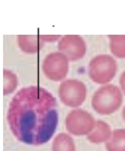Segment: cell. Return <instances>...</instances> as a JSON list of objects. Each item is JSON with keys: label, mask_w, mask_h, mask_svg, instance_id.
I'll list each match as a JSON object with an SVG mask.
<instances>
[{"label": "cell", "mask_w": 125, "mask_h": 151, "mask_svg": "<svg viewBox=\"0 0 125 151\" xmlns=\"http://www.w3.org/2000/svg\"><path fill=\"white\" fill-rule=\"evenodd\" d=\"M6 119L13 136L22 143L43 145L57 130L59 123L57 100L42 87H25L12 97Z\"/></svg>", "instance_id": "6da1fadb"}, {"label": "cell", "mask_w": 125, "mask_h": 151, "mask_svg": "<svg viewBox=\"0 0 125 151\" xmlns=\"http://www.w3.org/2000/svg\"><path fill=\"white\" fill-rule=\"evenodd\" d=\"M123 102L122 92L115 85H104L95 91L91 98V105L95 112L110 115L117 111Z\"/></svg>", "instance_id": "7a4b0ae2"}, {"label": "cell", "mask_w": 125, "mask_h": 151, "mask_svg": "<svg viewBox=\"0 0 125 151\" xmlns=\"http://www.w3.org/2000/svg\"><path fill=\"white\" fill-rule=\"evenodd\" d=\"M117 73V63L111 55L100 54L88 64L89 78L97 84H107L112 81Z\"/></svg>", "instance_id": "3957f363"}, {"label": "cell", "mask_w": 125, "mask_h": 151, "mask_svg": "<svg viewBox=\"0 0 125 151\" xmlns=\"http://www.w3.org/2000/svg\"><path fill=\"white\" fill-rule=\"evenodd\" d=\"M87 95L86 86L83 82L75 79L65 80L59 87V97L69 107H78L84 102Z\"/></svg>", "instance_id": "277c9868"}, {"label": "cell", "mask_w": 125, "mask_h": 151, "mask_svg": "<svg viewBox=\"0 0 125 151\" xmlns=\"http://www.w3.org/2000/svg\"><path fill=\"white\" fill-rule=\"evenodd\" d=\"M97 121L83 109H73L66 117V128L74 136H87L94 129Z\"/></svg>", "instance_id": "5b68a950"}, {"label": "cell", "mask_w": 125, "mask_h": 151, "mask_svg": "<svg viewBox=\"0 0 125 151\" xmlns=\"http://www.w3.org/2000/svg\"><path fill=\"white\" fill-rule=\"evenodd\" d=\"M41 70L47 79L62 81L69 72V59L61 52L49 53L42 61Z\"/></svg>", "instance_id": "8992f818"}, {"label": "cell", "mask_w": 125, "mask_h": 151, "mask_svg": "<svg viewBox=\"0 0 125 151\" xmlns=\"http://www.w3.org/2000/svg\"><path fill=\"white\" fill-rule=\"evenodd\" d=\"M59 52L62 53L70 61L81 59L86 53V43L79 35H65L57 44Z\"/></svg>", "instance_id": "52a82bcc"}, {"label": "cell", "mask_w": 125, "mask_h": 151, "mask_svg": "<svg viewBox=\"0 0 125 151\" xmlns=\"http://www.w3.org/2000/svg\"><path fill=\"white\" fill-rule=\"evenodd\" d=\"M111 127L106 122L99 119L97 121L95 127L92 131L87 135V140L93 144H100L102 142H108L112 136Z\"/></svg>", "instance_id": "ba28073f"}, {"label": "cell", "mask_w": 125, "mask_h": 151, "mask_svg": "<svg viewBox=\"0 0 125 151\" xmlns=\"http://www.w3.org/2000/svg\"><path fill=\"white\" fill-rule=\"evenodd\" d=\"M17 39L21 50L29 54L38 52L44 46V42L37 35H19Z\"/></svg>", "instance_id": "9c48e42d"}, {"label": "cell", "mask_w": 125, "mask_h": 151, "mask_svg": "<svg viewBox=\"0 0 125 151\" xmlns=\"http://www.w3.org/2000/svg\"><path fill=\"white\" fill-rule=\"evenodd\" d=\"M107 151H125V129L114 130L106 143Z\"/></svg>", "instance_id": "30bf717a"}, {"label": "cell", "mask_w": 125, "mask_h": 151, "mask_svg": "<svg viewBox=\"0 0 125 151\" xmlns=\"http://www.w3.org/2000/svg\"><path fill=\"white\" fill-rule=\"evenodd\" d=\"M52 151H76V146L70 135L66 133L59 134L52 142Z\"/></svg>", "instance_id": "8fae6325"}, {"label": "cell", "mask_w": 125, "mask_h": 151, "mask_svg": "<svg viewBox=\"0 0 125 151\" xmlns=\"http://www.w3.org/2000/svg\"><path fill=\"white\" fill-rule=\"evenodd\" d=\"M110 49L114 56L125 58V35H110Z\"/></svg>", "instance_id": "7c38bea8"}, {"label": "cell", "mask_w": 125, "mask_h": 151, "mask_svg": "<svg viewBox=\"0 0 125 151\" xmlns=\"http://www.w3.org/2000/svg\"><path fill=\"white\" fill-rule=\"evenodd\" d=\"M17 87V78L13 72L9 70H3V94L12 93Z\"/></svg>", "instance_id": "4fadbf2b"}, {"label": "cell", "mask_w": 125, "mask_h": 151, "mask_svg": "<svg viewBox=\"0 0 125 151\" xmlns=\"http://www.w3.org/2000/svg\"><path fill=\"white\" fill-rule=\"evenodd\" d=\"M39 37L44 43H46V42L52 43V42H55V41H57V40L60 41L62 38L60 35H39Z\"/></svg>", "instance_id": "5bb4252c"}, {"label": "cell", "mask_w": 125, "mask_h": 151, "mask_svg": "<svg viewBox=\"0 0 125 151\" xmlns=\"http://www.w3.org/2000/svg\"><path fill=\"white\" fill-rule=\"evenodd\" d=\"M119 82H120V88H121V90L123 91V93L125 94V70L120 76Z\"/></svg>", "instance_id": "9a60e30c"}, {"label": "cell", "mask_w": 125, "mask_h": 151, "mask_svg": "<svg viewBox=\"0 0 125 151\" xmlns=\"http://www.w3.org/2000/svg\"><path fill=\"white\" fill-rule=\"evenodd\" d=\"M122 117H123V119H124V122H125V106H124L123 110H122Z\"/></svg>", "instance_id": "2e32d148"}]
</instances>
